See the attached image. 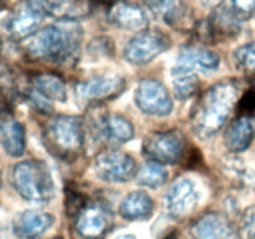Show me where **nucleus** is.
<instances>
[{
	"label": "nucleus",
	"mask_w": 255,
	"mask_h": 239,
	"mask_svg": "<svg viewBox=\"0 0 255 239\" xmlns=\"http://www.w3.org/2000/svg\"><path fill=\"white\" fill-rule=\"evenodd\" d=\"M84 30L77 21H59L22 40L21 49L34 61L74 66L80 56Z\"/></svg>",
	"instance_id": "1"
},
{
	"label": "nucleus",
	"mask_w": 255,
	"mask_h": 239,
	"mask_svg": "<svg viewBox=\"0 0 255 239\" xmlns=\"http://www.w3.org/2000/svg\"><path fill=\"white\" fill-rule=\"evenodd\" d=\"M239 90L238 81L226 79L202 94L191 117L192 128L197 136L209 138L226 124L238 104Z\"/></svg>",
	"instance_id": "2"
},
{
	"label": "nucleus",
	"mask_w": 255,
	"mask_h": 239,
	"mask_svg": "<svg viewBox=\"0 0 255 239\" xmlns=\"http://www.w3.org/2000/svg\"><path fill=\"white\" fill-rule=\"evenodd\" d=\"M42 142L52 156L62 161H74L85 143L82 120L69 115L52 117L44 127Z\"/></svg>",
	"instance_id": "3"
},
{
	"label": "nucleus",
	"mask_w": 255,
	"mask_h": 239,
	"mask_svg": "<svg viewBox=\"0 0 255 239\" xmlns=\"http://www.w3.org/2000/svg\"><path fill=\"white\" fill-rule=\"evenodd\" d=\"M12 184L19 196L30 203L45 204L54 198L55 186L51 172L49 166L39 159H29L15 164Z\"/></svg>",
	"instance_id": "4"
},
{
	"label": "nucleus",
	"mask_w": 255,
	"mask_h": 239,
	"mask_svg": "<svg viewBox=\"0 0 255 239\" xmlns=\"http://www.w3.org/2000/svg\"><path fill=\"white\" fill-rule=\"evenodd\" d=\"M47 14L45 0H20L4 21V27L14 40H25L36 32Z\"/></svg>",
	"instance_id": "5"
},
{
	"label": "nucleus",
	"mask_w": 255,
	"mask_h": 239,
	"mask_svg": "<svg viewBox=\"0 0 255 239\" xmlns=\"http://www.w3.org/2000/svg\"><path fill=\"white\" fill-rule=\"evenodd\" d=\"M143 154L159 164L178 163L187 149L186 136L179 129L152 133L143 142Z\"/></svg>",
	"instance_id": "6"
},
{
	"label": "nucleus",
	"mask_w": 255,
	"mask_h": 239,
	"mask_svg": "<svg viewBox=\"0 0 255 239\" xmlns=\"http://www.w3.org/2000/svg\"><path fill=\"white\" fill-rule=\"evenodd\" d=\"M95 173L109 183H125L136 177L137 164L133 157L120 149H105L96 156Z\"/></svg>",
	"instance_id": "7"
},
{
	"label": "nucleus",
	"mask_w": 255,
	"mask_h": 239,
	"mask_svg": "<svg viewBox=\"0 0 255 239\" xmlns=\"http://www.w3.org/2000/svg\"><path fill=\"white\" fill-rule=\"evenodd\" d=\"M169 47V37L158 30L138 32L125 47V57L134 65H146Z\"/></svg>",
	"instance_id": "8"
},
{
	"label": "nucleus",
	"mask_w": 255,
	"mask_h": 239,
	"mask_svg": "<svg viewBox=\"0 0 255 239\" xmlns=\"http://www.w3.org/2000/svg\"><path fill=\"white\" fill-rule=\"evenodd\" d=\"M136 105L143 114L151 116H167L173 110L171 95L161 81L154 79L142 80L134 94Z\"/></svg>",
	"instance_id": "9"
},
{
	"label": "nucleus",
	"mask_w": 255,
	"mask_h": 239,
	"mask_svg": "<svg viewBox=\"0 0 255 239\" xmlns=\"http://www.w3.org/2000/svg\"><path fill=\"white\" fill-rule=\"evenodd\" d=\"M199 203V192L189 178H179L166 193V208L174 219L186 218Z\"/></svg>",
	"instance_id": "10"
},
{
	"label": "nucleus",
	"mask_w": 255,
	"mask_h": 239,
	"mask_svg": "<svg viewBox=\"0 0 255 239\" xmlns=\"http://www.w3.org/2000/svg\"><path fill=\"white\" fill-rule=\"evenodd\" d=\"M126 89V81L119 75H102L87 81L80 82L76 86L77 96L91 104L115 99Z\"/></svg>",
	"instance_id": "11"
},
{
	"label": "nucleus",
	"mask_w": 255,
	"mask_h": 239,
	"mask_svg": "<svg viewBox=\"0 0 255 239\" xmlns=\"http://www.w3.org/2000/svg\"><path fill=\"white\" fill-rule=\"evenodd\" d=\"M194 239H239L238 231L224 214L209 212L191 227Z\"/></svg>",
	"instance_id": "12"
},
{
	"label": "nucleus",
	"mask_w": 255,
	"mask_h": 239,
	"mask_svg": "<svg viewBox=\"0 0 255 239\" xmlns=\"http://www.w3.org/2000/svg\"><path fill=\"white\" fill-rule=\"evenodd\" d=\"M110 226V217L106 209L97 204H86L77 214V233L85 239H101Z\"/></svg>",
	"instance_id": "13"
},
{
	"label": "nucleus",
	"mask_w": 255,
	"mask_h": 239,
	"mask_svg": "<svg viewBox=\"0 0 255 239\" xmlns=\"http://www.w3.org/2000/svg\"><path fill=\"white\" fill-rule=\"evenodd\" d=\"M54 216L47 212L27 209L15 219L14 232L21 239H39L54 226Z\"/></svg>",
	"instance_id": "14"
},
{
	"label": "nucleus",
	"mask_w": 255,
	"mask_h": 239,
	"mask_svg": "<svg viewBox=\"0 0 255 239\" xmlns=\"http://www.w3.org/2000/svg\"><path fill=\"white\" fill-rule=\"evenodd\" d=\"M255 138V116L242 115L229 123L224 133V143L232 152L246 151Z\"/></svg>",
	"instance_id": "15"
},
{
	"label": "nucleus",
	"mask_w": 255,
	"mask_h": 239,
	"mask_svg": "<svg viewBox=\"0 0 255 239\" xmlns=\"http://www.w3.org/2000/svg\"><path fill=\"white\" fill-rule=\"evenodd\" d=\"M110 21L115 26L129 31H143L148 26V17L138 5L119 1L110 9Z\"/></svg>",
	"instance_id": "16"
},
{
	"label": "nucleus",
	"mask_w": 255,
	"mask_h": 239,
	"mask_svg": "<svg viewBox=\"0 0 255 239\" xmlns=\"http://www.w3.org/2000/svg\"><path fill=\"white\" fill-rule=\"evenodd\" d=\"M0 143L4 151L12 157H20L25 152L24 126L7 114L0 117Z\"/></svg>",
	"instance_id": "17"
},
{
	"label": "nucleus",
	"mask_w": 255,
	"mask_h": 239,
	"mask_svg": "<svg viewBox=\"0 0 255 239\" xmlns=\"http://www.w3.org/2000/svg\"><path fill=\"white\" fill-rule=\"evenodd\" d=\"M221 57L218 54L204 47L188 46L182 49L177 57L173 70L193 71L196 67L203 70H214L219 66Z\"/></svg>",
	"instance_id": "18"
},
{
	"label": "nucleus",
	"mask_w": 255,
	"mask_h": 239,
	"mask_svg": "<svg viewBox=\"0 0 255 239\" xmlns=\"http://www.w3.org/2000/svg\"><path fill=\"white\" fill-rule=\"evenodd\" d=\"M153 212V199L146 191L137 189L125 197L120 206V214L126 221H142Z\"/></svg>",
	"instance_id": "19"
},
{
	"label": "nucleus",
	"mask_w": 255,
	"mask_h": 239,
	"mask_svg": "<svg viewBox=\"0 0 255 239\" xmlns=\"http://www.w3.org/2000/svg\"><path fill=\"white\" fill-rule=\"evenodd\" d=\"M49 16L59 21H77L91 12L89 0H45Z\"/></svg>",
	"instance_id": "20"
},
{
	"label": "nucleus",
	"mask_w": 255,
	"mask_h": 239,
	"mask_svg": "<svg viewBox=\"0 0 255 239\" xmlns=\"http://www.w3.org/2000/svg\"><path fill=\"white\" fill-rule=\"evenodd\" d=\"M30 86L51 102H65L67 99L66 86L59 76L54 74H39L32 77Z\"/></svg>",
	"instance_id": "21"
},
{
	"label": "nucleus",
	"mask_w": 255,
	"mask_h": 239,
	"mask_svg": "<svg viewBox=\"0 0 255 239\" xmlns=\"http://www.w3.org/2000/svg\"><path fill=\"white\" fill-rule=\"evenodd\" d=\"M142 2L154 16L166 20L169 25H178L186 15L182 0H142Z\"/></svg>",
	"instance_id": "22"
},
{
	"label": "nucleus",
	"mask_w": 255,
	"mask_h": 239,
	"mask_svg": "<svg viewBox=\"0 0 255 239\" xmlns=\"http://www.w3.org/2000/svg\"><path fill=\"white\" fill-rule=\"evenodd\" d=\"M134 136L133 124L121 115H109L106 127V143L122 144Z\"/></svg>",
	"instance_id": "23"
},
{
	"label": "nucleus",
	"mask_w": 255,
	"mask_h": 239,
	"mask_svg": "<svg viewBox=\"0 0 255 239\" xmlns=\"http://www.w3.org/2000/svg\"><path fill=\"white\" fill-rule=\"evenodd\" d=\"M169 173L163 164H159L157 162H147L141 168L137 171L136 177L137 183L139 186L147 187V188H158L168 181Z\"/></svg>",
	"instance_id": "24"
},
{
	"label": "nucleus",
	"mask_w": 255,
	"mask_h": 239,
	"mask_svg": "<svg viewBox=\"0 0 255 239\" xmlns=\"http://www.w3.org/2000/svg\"><path fill=\"white\" fill-rule=\"evenodd\" d=\"M173 75V89L179 100L191 99L199 89V77L193 71L172 70Z\"/></svg>",
	"instance_id": "25"
},
{
	"label": "nucleus",
	"mask_w": 255,
	"mask_h": 239,
	"mask_svg": "<svg viewBox=\"0 0 255 239\" xmlns=\"http://www.w3.org/2000/svg\"><path fill=\"white\" fill-rule=\"evenodd\" d=\"M219 7L237 21H243L255 14V0H223Z\"/></svg>",
	"instance_id": "26"
},
{
	"label": "nucleus",
	"mask_w": 255,
	"mask_h": 239,
	"mask_svg": "<svg viewBox=\"0 0 255 239\" xmlns=\"http://www.w3.org/2000/svg\"><path fill=\"white\" fill-rule=\"evenodd\" d=\"M234 64L241 71L255 74V41L238 47L233 55Z\"/></svg>",
	"instance_id": "27"
},
{
	"label": "nucleus",
	"mask_w": 255,
	"mask_h": 239,
	"mask_svg": "<svg viewBox=\"0 0 255 239\" xmlns=\"http://www.w3.org/2000/svg\"><path fill=\"white\" fill-rule=\"evenodd\" d=\"M16 92V81L11 69L5 62L0 61V94L6 99H11Z\"/></svg>",
	"instance_id": "28"
},
{
	"label": "nucleus",
	"mask_w": 255,
	"mask_h": 239,
	"mask_svg": "<svg viewBox=\"0 0 255 239\" xmlns=\"http://www.w3.org/2000/svg\"><path fill=\"white\" fill-rule=\"evenodd\" d=\"M237 231L239 239H255V207H249L243 212Z\"/></svg>",
	"instance_id": "29"
},
{
	"label": "nucleus",
	"mask_w": 255,
	"mask_h": 239,
	"mask_svg": "<svg viewBox=\"0 0 255 239\" xmlns=\"http://www.w3.org/2000/svg\"><path fill=\"white\" fill-rule=\"evenodd\" d=\"M86 197H85L81 192L74 191L72 188L66 189L65 206H66L67 214H70V216H77V214L86 207Z\"/></svg>",
	"instance_id": "30"
},
{
	"label": "nucleus",
	"mask_w": 255,
	"mask_h": 239,
	"mask_svg": "<svg viewBox=\"0 0 255 239\" xmlns=\"http://www.w3.org/2000/svg\"><path fill=\"white\" fill-rule=\"evenodd\" d=\"M87 52L95 59L102 56H110L114 52V44L111 39L106 36H100L97 39H94L90 45L87 46Z\"/></svg>",
	"instance_id": "31"
},
{
	"label": "nucleus",
	"mask_w": 255,
	"mask_h": 239,
	"mask_svg": "<svg viewBox=\"0 0 255 239\" xmlns=\"http://www.w3.org/2000/svg\"><path fill=\"white\" fill-rule=\"evenodd\" d=\"M255 111V84L252 85L238 100L237 112L238 116L242 115H253Z\"/></svg>",
	"instance_id": "32"
},
{
	"label": "nucleus",
	"mask_w": 255,
	"mask_h": 239,
	"mask_svg": "<svg viewBox=\"0 0 255 239\" xmlns=\"http://www.w3.org/2000/svg\"><path fill=\"white\" fill-rule=\"evenodd\" d=\"M89 2L91 5H97V6H105L111 9L115 4L119 2V0H89Z\"/></svg>",
	"instance_id": "33"
},
{
	"label": "nucleus",
	"mask_w": 255,
	"mask_h": 239,
	"mask_svg": "<svg viewBox=\"0 0 255 239\" xmlns=\"http://www.w3.org/2000/svg\"><path fill=\"white\" fill-rule=\"evenodd\" d=\"M115 239H136L133 234H121V236L116 237Z\"/></svg>",
	"instance_id": "34"
},
{
	"label": "nucleus",
	"mask_w": 255,
	"mask_h": 239,
	"mask_svg": "<svg viewBox=\"0 0 255 239\" xmlns=\"http://www.w3.org/2000/svg\"><path fill=\"white\" fill-rule=\"evenodd\" d=\"M7 1H9V0H0V10H2L5 6H6Z\"/></svg>",
	"instance_id": "35"
},
{
	"label": "nucleus",
	"mask_w": 255,
	"mask_h": 239,
	"mask_svg": "<svg viewBox=\"0 0 255 239\" xmlns=\"http://www.w3.org/2000/svg\"><path fill=\"white\" fill-rule=\"evenodd\" d=\"M0 49H1V39H0Z\"/></svg>",
	"instance_id": "36"
},
{
	"label": "nucleus",
	"mask_w": 255,
	"mask_h": 239,
	"mask_svg": "<svg viewBox=\"0 0 255 239\" xmlns=\"http://www.w3.org/2000/svg\"><path fill=\"white\" fill-rule=\"evenodd\" d=\"M55 239H61V238H55Z\"/></svg>",
	"instance_id": "37"
},
{
	"label": "nucleus",
	"mask_w": 255,
	"mask_h": 239,
	"mask_svg": "<svg viewBox=\"0 0 255 239\" xmlns=\"http://www.w3.org/2000/svg\"><path fill=\"white\" fill-rule=\"evenodd\" d=\"M168 239H174V238H168Z\"/></svg>",
	"instance_id": "38"
}]
</instances>
